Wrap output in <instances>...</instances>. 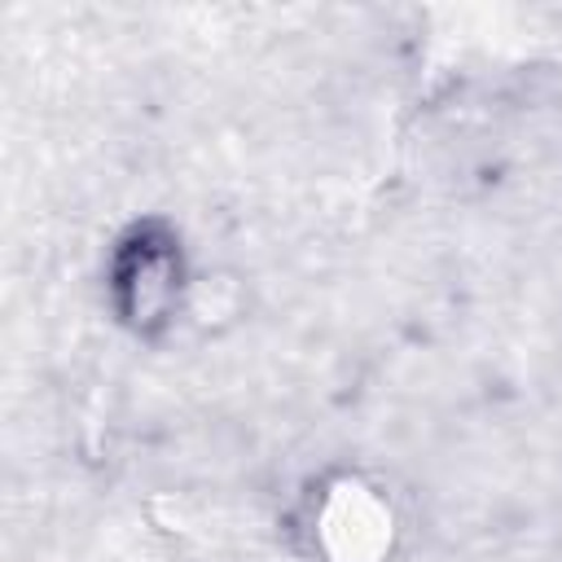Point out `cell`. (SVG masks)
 I'll return each instance as SVG.
<instances>
[{"label":"cell","instance_id":"cell-1","mask_svg":"<svg viewBox=\"0 0 562 562\" xmlns=\"http://www.w3.org/2000/svg\"><path fill=\"white\" fill-rule=\"evenodd\" d=\"M184 263L180 250L167 233L158 228H136L110 263V290L119 303V321L132 325L136 334H154L162 325H171L184 307Z\"/></svg>","mask_w":562,"mask_h":562}]
</instances>
